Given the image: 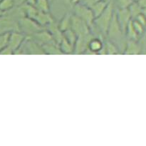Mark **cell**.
<instances>
[{"label":"cell","instance_id":"cell-7","mask_svg":"<svg viewBox=\"0 0 146 146\" xmlns=\"http://www.w3.org/2000/svg\"><path fill=\"white\" fill-rule=\"evenodd\" d=\"M115 12L118 24H119L123 34H125V30H126L128 24L133 19L131 14H130L129 10H128V8L118 9V10Z\"/></svg>","mask_w":146,"mask_h":146},{"label":"cell","instance_id":"cell-8","mask_svg":"<svg viewBox=\"0 0 146 146\" xmlns=\"http://www.w3.org/2000/svg\"><path fill=\"white\" fill-rule=\"evenodd\" d=\"M94 36L91 34V33L87 34V35L77 37V39L74 44V54H85L86 51L88 49V42Z\"/></svg>","mask_w":146,"mask_h":146},{"label":"cell","instance_id":"cell-32","mask_svg":"<svg viewBox=\"0 0 146 146\" xmlns=\"http://www.w3.org/2000/svg\"><path fill=\"white\" fill-rule=\"evenodd\" d=\"M142 14H143L144 17H145V19H146V7L142 9Z\"/></svg>","mask_w":146,"mask_h":146},{"label":"cell","instance_id":"cell-26","mask_svg":"<svg viewBox=\"0 0 146 146\" xmlns=\"http://www.w3.org/2000/svg\"><path fill=\"white\" fill-rule=\"evenodd\" d=\"M9 33H4L0 34V51L4 49L8 44Z\"/></svg>","mask_w":146,"mask_h":146},{"label":"cell","instance_id":"cell-36","mask_svg":"<svg viewBox=\"0 0 146 146\" xmlns=\"http://www.w3.org/2000/svg\"><path fill=\"white\" fill-rule=\"evenodd\" d=\"M50 1H52V0H50Z\"/></svg>","mask_w":146,"mask_h":146},{"label":"cell","instance_id":"cell-22","mask_svg":"<svg viewBox=\"0 0 146 146\" xmlns=\"http://www.w3.org/2000/svg\"><path fill=\"white\" fill-rule=\"evenodd\" d=\"M128 10L130 11V14H131V17L132 19H135L138 14H141L142 12V7L138 4V3L137 1H133L131 5L128 7Z\"/></svg>","mask_w":146,"mask_h":146},{"label":"cell","instance_id":"cell-28","mask_svg":"<svg viewBox=\"0 0 146 146\" xmlns=\"http://www.w3.org/2000/svg\"><path fill=\"white\" fill-rule=\"evenodd\" d=\"M133 19L136 20L137 21H138L140 24H141L143 26H144V27H145L146 26V19L145 17H144L143 14H142V12H141L140 14H138V15L137 16L135 19Z\"/></svg>","mask_w":146,"mask_h":146},{"label":"cell","instance_id":"cell-10","mask_svg":"<svg viewBox=\"0 0 146 146\" xmlns=\"http://www.w3.org/2000/svg\"><path fill=\"white\" fill-rule=\"evenodd\" d=\"M104 43L101 38L98 37H93L88 42V49L86 51L85 54H104Z\"/></svg>","mask_w":146,"mask_h":146},{"label":"cell","instance_id":"cell-29","mask_svg":"<svg viewBox=\"0 0 146 146\" xmlns=\"http://www.w3.org/2000/svg\"><path fill=\"white\" fill-rule=\"evenodd\" d=\"M98 1H99V0H84V1L81 3L90 8V7H92V6L94 5V4H96Z\"/></svg>","mask_w":146,"mask_h":146},{"label":"cell","instance_id":"cell-21","mask_svg":"<svg viewBox=\"0 0 146 146\" xmlns=\"http://www.w3.org/2000/svg\"><path fill=\"white\" fill-rule=\"evenodd\" d=\"M50 0H36L34 7L39 11L49 12L50 11Z\"/></svg>","mask_w":146,"mask_h":146},{"label":"cell","instance_id":"cell-20","mask_svg":"<svg viewBox=\"0 0 146 146\" xmlns=\"http://www.w3.org/2000/svg\"><path fill=\"white\" fill-rule=\"evenodd\" d=\"M132 20L130 21L128 27H127L126 30H125V35H126L127 38H128V40H134V41H137L138 37H139V35L137 34L136 31H135L133 26Z\"/></svg>","mask_w":146,"mask_h":146},{"label":"cell","instance_id":"cell-16","mask_svg":"<svg viewBox=\"0 0 146 146\" xmlns=\"http://www.w3.org/2000/svg\"><path fill=\"white\" fill-rule=\"evenodd\" d=\"M109 1H104V0H99L96 4H94L92 7H90L95 18L99 16L105 10Z\"/></svg>","mask_w":146,"mask_h":146},{"label":"cell","instance_id":"cell-33","mask_svg":"<svg viewBox=\"0 0 146 146\" xmlns=\"http://www.w3.org/2000/svg\"><path fill=\"white\" fill-rule=\"evenodd\" d=\"M4 12H3V11H1V10H0V17H1V16L3 15V14H4Z\"/></svg>","mask_w":146,"mask_h":146},{"label":"cell","instance_id":"cell-5","mask_svg":"<svg viewBox=\"0 0 146 146\" xmlns=\"http://www.w3.org/2000/svg\"><path fill=\"white\" fill-rule=\"evenodd\" d=\"M71 29L78 36H85L91 33V27L81 19L74 15L71 16Z\"/></svg>","mask_w":146,"mask_h":146},{"label":"cell","instance_id":"cell-3","mask_svg":"<svg viewBox=\"0 0 146 146\" xmlns=\"http://www.w3.org/2000/svg\"><path fill=\"white\" fill-rule=\"evenodd\" d=\"M74 7V15L84 20L90 27H94V21L95 19L94 14L89 7H86L81 3L75 4Z\"/></svg>","mask_w":146,"mask_h":146},{"label":"cell","instance_id":"cell-25","mask_svg":"<svg viewBox=\"0 0 146 146\" xmlns=\"http://www.w3.org/2000/svg\"><path fill=\"white\" fill-rule=\"evenodd\" d=\"M133 1V0H115V3L116 4L118 9L128 8V7Z\"/></svg>","mask_w":146,"mask_h":146},{"label":"cell","instance_id":"cell-4","mask_svg":"<svg viewBox=\"0 0 146 146\" xmlns=\"http://www.w3.org/2000/svg\"><path fill=\"white\" fill-rule=\"evenodd\" d=\"M20 31L27 34L28 36H31L34 33L42 29L39 24H37L34 19L26 17H21L18 20Z\"/></svg>","mask_w":146,"mask_h":146},{"label":"cell","instance_id":"cell-34","mask_svg":"<svg viewBox=\"0 0 146 146\" xmlns=\"http://www.w3.org/2000/svg\"><path fill=\"white\" fill-rule=\"evenodd\" d=\"M133 1H138V0H133Z\"/></svg>","mask_w":146,"mask_h":146},{"label":"cell","instance_id":"cell-1","mask_svg":"<svg viewBox=\"0 0 146 146\" xmlns=\"http://www.w3.org/2000/svg\"><path fill=\"white\" fill-rule=\"evenodd\" d=\"M114 12L115 11H114L113 4L110 1L105 10L94 19V26L96 27V29L99 31L101 35H106L107 31L113 17Z\"/></svg>","mask_w":146,"mask_h":146},{"label":"cell","instance_id":"cell-15","mask_svg":"<svg viewBox=\"0 0 146 146\" xmlns=\"http://www.w3.org/2000/svg\"><path fill=\"white\" fill-rule=\"evenodd\" d=\"M141 48L139 44L137 43V41L134 40H128L124 48L123 53L125 54H138L141 52Z\"/></svg>","mask_w":146,"mask_h":146},{"label":"cell","instance_id":"cell-30","mask_svg":"<svg viewBox=\"0 0 146 146\" xmlns=\"http://www.w3.org/2000/svg\"><path fill=\"white\" fill-rule=\"evenodd\" d=\"M137 2L138 3V4H139L142 8H145V7H146V0H138Z\"/></svg>","mask_w":146,"mask_h":146},{"label":"cell","instance_id":"cell-13","mask_svg":"<svg viewBox=\"0 0 146 146\" xmlns=\"http://www.w3.org/2000/svg\"><path fill=\"white\" fill-rule=\"evenodd\" d=\"M44 53L46 54H62L60 50L59 46L54 41H51L50 42L46 43L41 46Z\"/></svg>","mask_w":146,"mask_h":146},{"label":"cell","instance_id":"cell-2","mask_svg":"<svg viewBox=\"0 0 146 146\" xmlns=\"http://www.w3.org/2000/svg\"><path fill=\"white\" fill-rule=\"evenodd\" d=\"M124 35L125 34L123 32L122 29H121V27L118 22L115 12H114L113 17L106 36H107L108 40L113 41L118 46V44H121V41H122Z\"/></svg>","mask_w":146,"mask_h":146},{"label":"cell","instance_id":"cell-9","mask_svg":"<svg viewBox=\"0 0 146 146\" xmlns=\"http://www.w3.org/2000/svg\"><path fill=\"white\" fill-rule=\"evenodd\" d=\"M24 45H21L24 47V50H27V53L31 54H44L41 45L33 40L31 37L25 38L24 41Z\"/></svg>","mask_w":146,"mask_h":146},{"label":"cell","instance_id":"cell-6","mask_svg":"<svg viewBox=\"0 0 146 146\" xmlns=\"http://www.w3.org/2000/svg\"><path fill=\"white\" fill-rule=\"evenodd\" d=\"M25 36L21 31H11L9 33L7 46L9 47L15 54L21 46L25 40Z\"/></svg>","mask_w":146,"mask_h":146},{"label":"cell","instance_id":"cell-23","mask_svg":"<svg viewBox=\"0 0 146 146\" xmlns=\"http://www.w3.org/2000/svg\"><path fill=\"white\" fill-rule=\"evenodd\" d=\"M15 6L14 0H0V10L3 12H7L13 9Z\"/></svg>","mask_w":146,"mask_h":146},{"label":"cell","instance_id":"cell-11","mask_svg":"<svg viewBox=\"0 0 146 146\" xmlns=\"http://www.w3.org/2000/svg\"><path fill=\"white\" fill-rule=\"evenodd\" d=\"M29 37H31L33 40L36 41L38 44H39L41 46L51 41H54L49 31L48 30H44V29L34 33L31 36H29Z\"/></svg>","mask_w":146,"mask_h":146},{"label":"cell","instance_id":"cell-19","mask_svg":"<svg viewBox=\"0 0 146 146\" xmlns=\"http://www.w3.org/2000/svg\"><path fill=\"white\" fill-rule=\"evenodd\" d=\"M71 16L70 13H66L65 15L63 17L61 21L58 23V27L59 29L61 30V32H64L66 30L71 29Z\"/></svg>","mask_w":146,"mask_h":146},{"label":"cell","instance_id":"cell-18","mask_svg":"<svg viewBox=\"0 0 146 146\" xmlns=\"http://www.w3.org/2000/svg\"><path fill=\"white\" fill-rule=\"evenodd\" d=\"M58 46H59L60 50H61L62 54H74V45L73 44H71V42H69L68 40L66 39L64 37H63L61 41L58 44Z\"/></svg>","mask_w":146,"mask_h":146},{"label":"cell","instance_id":"cell-14","mask_svg":"<svg viewBox=\"0 0 146 146\" xmlns=\"http://www.w3.org/2000/svg\"><path fill=\"white\" fill-rule=\"evenodd\" d=\"M19 7L24 17L32 19L35 18L37 12H38V10L36 9V8L34 6L27 4V2L23 3L22 4L20 5Z\"/></svg>","mask_w":146,"mask_h":146},{"label":"cell","instance_id":"cell-35","mask_svg":"<svg viewBox=\"0 0 146 146\" xmlns=\"http://www.w3.org/2000/svg\"><path fill=\"white\" fill-rule=\"evenodd\" d=\"M104 1H109L110 0H104Z\"/></svg>","mask_w":146,"mask_h":146},{"label":"cell","instance_id":"cell-12","mask_svg":"<svg viewBox=\"0 0 146 146\" xmlns=\"http://www.w3.org/2000/svg\"><path fill=\"white\" fill-rule=\"evenodd\" d=\"M34 20L41 27H47L48 24L54 21V19L49 12H43L39 11H38Z\"/></svg>","mask_w":146,"mask_h":146},{"label":"cell","instance_id":"cell-31","mask_svg":"<svg viewBox=\"0 0 146 146\" xmlns=\"http://www.w3.org/2000/svg\"><path fill=\"white\" fill-rule=\"evenodd\" d=\"M64 4H65L67 7H72V4H71V0H61Z\"/></svg>","mask_w":146,"mask_h":146},{"label":"cell","instance_id":"cell-24","mask_svg":"<svg viewBox=\"0 0 146 146\" xmlns=\"http://www.w3.org/2000/svg\"><path fill=\"white\" fill-rule=\"evenodd\" d=\"M63 36H64V37L66 39L68 40L71 44H73L74 45L75 44L76 41L77 39V35L71 29H69L63 32Z\"/></svg>","mask_w":146,"mask_h":146},{"label":"cell","instance_id":"cell-27","mask_svg":"<svg viewBox=\"0 0 146 146\" xmlns=\"http://www.w3.org/2000/svg\"><path fill=\"white\" fill-rule=\"evenodd\" d=\"M132 23H133V26L134 29H135V30L136 31L137 34H138V35H141V34L143 33L144 31V26H143L142 24H140L138 21H137L135 19H133L132 20Z\"/></svg>","mask_w":146,"mask_h":146},{"label":"cell","instance_id":"cell-17","mask_svg":"<svg viewBox=\"0 0 146 146\" xmlns=\"http://www.w3.org/2000/svg\"><path fill=\"white\" fill-rule=\"evenodd\" d=\"M119 53V48L118 46L110 40H107L104 43V54L108 55H115Z\"/></svg>","mask_w":146,"mask_h":146}]
</instances>
